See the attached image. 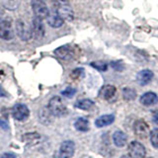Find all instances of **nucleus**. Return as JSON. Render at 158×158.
I'll return each instance as SVG.
<instances>
[{
	"instance_id": "obj_28",
	"label": "nucleus",
	"mask_w": 158,
	"mask_h": 158,
	"mask_svg": "<svg viewBox=\"0 0 158 158\" xmlns=\"http://www.w3.org/2000/svg\"><path fill=\"white\" fill-rule=\"evenodd\" d=\"M153 122H154L156 125H158V110H156L153 113Z\"/></svg>"
},
{
	"instance_id": "obj_9",
	"label": "nucleus",
	"mask_w": 158,
	"mask_h": 158,
	"mask_svg": "<svg viewBox=\"0 0 158 158\" xmlns=\"http://www.w3.org/2000/svg\"><path fill=\"white\" fill-rule=\"evenodd\" d=\"M14 38V32L11 23L6 20L0 21V39L5 41H10Z\"/></svg>"
},
{
	"instance_id": "obj_10",
	"label": "nucleus",
	"mask_w": 158,
	"mask_h": 158,
	"mask_svg": "<svg viewBox=\"0 0 158 158\" xmlns=\"http://www.w3.org/2000/svg\"><path fill=\"white\" fill-rule=\"evenodd\" d=\"M32 33H33V37H35L37 40H40L44 37V27L43 24V20L35 17L33 19V23H32Z\"/></svg>"
},
{
	"instance_id": "obj_24",
	"label": "nucleus",
	"mask_w": 158,
	"mask_h": 158,
	"mask_svg": "<svg viewBox=\"0 0 158 158\" xmlns=\"http://www.w3.org/2000/svg\"><path fill=\"white\" fill-rule=\"evenodd\" d=\"M75 93H76V89H74L72 87H67L65 90H63L61 92L62 95L67 98H72L74 95H75Z\"/></svg>"
},
{
	"instance_id": "obj_27",
	"label": "nucleus",
	"mask_w": 158,
	"mask_h": 158,
	"mask_svg": "<svg viewBox=\"0 0 158 158\" xmlns=\"http://www.w3.org/2000/svg\"><path fill=\"white\" fill-rule=\"evenodd\" d=\"M1 158H17L16 154H14L12 152H8V153H4L1 156Z\"/></svg>"
},
{
	"instance_id": "obj_31",
	"label": "nucleus",
	"mask_w": 158,
	"mask_h": 158,
	"mask_svg": "<svg viewBox=\"0 0 158 158\" xmlns=\"http://www.w3.org/2000/svg\"><path fill=\"white\" fill-rule=\"evenodd\" d=\"M121 158H131V155H130V154H126V155H123Z\"/></svg>"
},
{
	"instance_id": "obj_23",
	"label": "nucleus",
	"mask_w": 158,
	"mask_h": 158,
	"mask_svg": "<svg viewBox=\"0 0 158 158\" xmlns=\"http://www.w3.org/2000/svg\"><path fill=\"white\" fill-rule=\"evenodd\" d=\"M149 136H150V142L152 146L158 148V128L152 130L149 133Z\"/></svg>"
},
{
	"instance_id": "obj_22",
	"label": "nucleus",
	"mask_w": 158,
	"mask_h": 158,
	"mask_svg": "<svg viewBox=\"0 0 158 158\" xmlns=\"http://www.w3.org/2000/svg\"><path fill=\"white\" fill-rule=\"evenodd\" d=\"M20 0H4V6L8 10H15L19 7Z\"/></svg>"
},
{
	"instance_id": "obj_8",
	"label": "nucleus",
	"mask_w": 158,
	"mask_h": 158,
	"mask_svg": "<svg viewBox=\"0 0 158 158\" xmlns=\"http://www.w3.org/2000/svg\"><path fill=\"white\" fill-rule=\"evenodd\" d=\"M133 131L136 136L145 138L149 135V126L143 120H137L133 123Z\"/></svg>"
},
{
	"instance_id": "obj_3",
	"label": "nucleus",
	"mask_w": 158,
	"mask_h": 158,
	"mask_svg": "<svg viewBox=\"0 0 158 158\" xmlns=\"http://www.w3.org/2000/svg\"><path fill=\"white\" fill-rule=\"evenodd\" d=\"M32 9L35 14V17L40 19H47L49 10L44 0H32Z\"/></svg>"
},
{
	"instance_id": "obj_21",
	"label": "nucleus",
	"mask_w": 158,
	"mask_h": 158,
	"mask_svg": "<svg viewBox=\"0 0 158 158\" xmlns=\"http://www.w3.org/2000/svg\"><path fill=\"white\" fill-rule=\"evenodd\" d=\"M91 66H93L94 68H96L97 70L106 71L108 69V63L105 62V61H103V60H97V61L91 62Z\"/></svg>"
},
{
	"instance_id": "obj_14",
	"label": "nucleus",
	"mask_w": 158,
	"mask_h": 158,
	"mask_svg": "<svg viewBox=\"0 0 158 158\" xmlns=\"http://www.w3.org/2000/svg\"><path fill=\"white\" fill-rule=\"evenodd\" d=\"M113 142L118 147H123L127 142V135L122 131H116L113 135Z\"/></svg>"
},
{
	"instance_id": "obj_18",
	"label": "nucleus",
	"mask_w": 158,
	"mask_h": 158,
	"mask_svg": "<svg viewBox=\"0 0 158 158\" xmlns=\"http://www.w3.org/2000/svg\"><path fill=\"white\" fill-rule=\"evenodd\" d=\"M74 127L77 131L85 132L89 131V121L85 118H79L76 120V122L74 123Z\"/></svg>"
},
{
	"instance_id": "obj_15",
	"label": "nucleus",
	"mask_w": 158,
	"mask_h": 158,
	"mask_svg": "<svg viewBox=\"0 0 158 158\" xmlns=\"http://www.w3.org/2000/svg\"><path fill=\"white\" fill-rule=\"evenodd\" d=\"M117 92V88L113 85H105L101 88L100 92H99V96L103 98L104 100H111V99L115 96Z\"/></svg>"
},
{
	"instance_id": "obj_16",
	"label": "nucleus",
	"mask_w": 158,
	"mask_h": 158,
	"mask_svg": "<svg viewBox=\"0 0 158 158\" xmlns=\"http://www.w3.org/2000/svg\"><path fill=\"white\" fill-rule=\"evenodd\" d=\"M48 23L51 27L52 28H59L63 25L64 20L59 16V15L54 11V12H49L48 16Z\"/></svg>"
},
{
	"instance_id": "obj_19",
	"label": "nucleus",
	"mask_w": 158,
	"mask_h": 158,
	"mask_svg": "<svg viewBox=\"0 0 158 158\" xmlns=\"http://www.w3.org/2000/svg\"><path fill=\"white\" fill-rule=\"evenodd\" d=\"M94 106V102L90 99H82V100H79L75 103V107L80 109V110L84 111H89L91 110Z\"/></svg>"
},
{
	"instance_id": "obj_4",
	"label": "nucleus",
	"mask_w": 158,
	"mask_h": 158,
	"mask_svg": "<svg viewBox=\"0 0 158 158\" xmlns=\"http://www.w3.org/2000/svg\"><path fill=\"white\" fill-rule=\"evenodd\" d=\"M16 32L18 37L22 40V41H29L30 39H32L33 33L32 28L25 23L23 20L19 19L16 21Z\"/></svg>"
},
{
	"instance_id": "obj_29",
	"label": "nucleus",
	"mask_w": 158,
	"mask_h": 158,
	"mask_svg": "<svg viewBox=\"0 0 158 158\" xmlns=\"http://www.w3.org/2000/svg\"><path fill=\"white\" fill-rule=\"evenodd\" d=\"M0 126H1V127H3L4 130H8V123L6 122H4V121H1L0 120Z\"/></svg>"
},
{
	"instance_id": "obj_30",
	"label": "nucleus",
	"mask_w": 158,
	"mask_h": 158,
	"mask_svg": "<svg viewBox=\"0 0 158 158\" xmlns=\"http://www.w3.org/2000/svg\"><path fill=\"white\" fill-rule=\"evenodd\" d=\"M6 96H7V93L5 92L4 89L0 87V97H6Z\"/></svg>"
},
{
	"instance_id": "obj_11",
	"label": "nucleus",
	"mask_w": 158,
	"mask_h": 158,
	"mask_svg": "<svg viewBox=\"0 0 158 158\" xmlns=\"http://www.w3.org/2000/svg\"><path fill=\"white\" fill-rule=\"evenodd\" d=\"M54 54L59 58L64 59V60H68V59H71L73 57L74 51L70 46L65 44V46H61L57 48L56 51H54Z\"/></svg>"
},
{
	"instance_id": "obj_17",
	"label": "nucleus",
	"mask_w": 158,
	"mask_h": 158,
	"mask_svg": "<svg viewBox=\"0 0 158 158\" xmlns=\"http://www.w3.org/2000/svg\"><path fill=\"white\" fill-rule=\"evenodd\" d=\"M114 122H115V116L112 115V114L103 115L101 117H99L95 121V126L97 127H104L112 125Z\"/></svg>"
},
{
	"instance_id": "obj_5",
	"label": "nucleus",
	"mask_w": 158,
	"mask_h": 158,
	"mask_svg": "<svg viewBox=\"0 0 158 158\" xmlns=\"http://www.w3.org/2000/svg\"><path fill=\"white\" fill-rule=\"evenodd\" d=\"M75 151V143L72 140H65L61 143L56 158H71Z\"/></svg>"
},
{
	"instance_id": "obj_1",
	"label": "nucleus",
	"mask_w": 158,
	"mask_h": 158,
	"mask_svg": "<svg viewBox=\"0 0 158 158\" xmlns=\"http://www.w3.org/2000/svg\"><path fill=\"white\" fill-rule=\"evenodd\" d=\"M48 109L54 117H63L67 114L66 105L62 101V99L58 96H54L49 100Z\"/></svg>"
},
{
	"instance_id": "obj_7",
	"label": "nucleus",
	"mask_w": 158,
	"mask_h": 158,
	"mask_svg": "<svg viewBox=\"0 0 158 158\" xmlns=\"http://www.w3.org/2000/svg\"><path fill=\"white\" fill-rule=\"evenodd\" d=\"M12 116L15 120L20 122L27 120L30 116L29 108L24 104H17L12 109Z\"/></svg>"
},
{
	"instance_id": "obj_26",
	"label": "nucleus",
	"mask_w": 158,
	"mask_h": 158,
	"mask_svg": "<svg viewBox=\"0 0 158 158\" xmlns=\"http://www.w3.org/2000/svg\"><path fill=\"white\" fill-rule=\"evenodd\" d=\"M84 75V70L83 68H76L75 70H73L72 73H71V76L72 78H78V77H81Z\"/></svg>"
},
{
	"instance_id": "obj_25",
	"label": "nucleus",
	"mask_w": 158,
	"mask_h": 158,
	"mask_svg": "<svg viewBox=\"0 0 158 158\" xmlns=\"http://www.w3.org/2000/svg\"><path fill=\"white\" fill-rule=\"evenodd\" d=\"M111 66L115 69V70L117 71H123V67H125V65H123V63L122 60H116V61H112L111 62Z\"/></svg>"
},
{
	"instance_id": "obj_13",
	"label": "nucleus",
	"mask_w": 158,
	"mask_h": 158,
	"mask_svg": "<svg viewBox=\"0 0 158 158\" xmlns=\"http://www.w3.org/2000/svg\"><path fill=\"white\" fill-rule=\"evenodd\" d=\"M153 78V72L149 69H143V70L139 71L136 75V81L140 84L141 86H145Z\"/></svg>"
},
{
	"instance_id": "obj_20",
	"label": "nucleus",
	"mask_w": 158,
	"mask_h": 158,
	"mask_svg": "<svg viewBox=\"0 0 158 158\" xmlns=\"http://www.w3.org/2000/svg\"><path fill=\"white\" fill-rule=\"evenodd\" d=\"M123 97L127 101H132L136 98V92L135 89L127 87L123 89Z\"/></svg>"
},
{
	"instance_id": "obj_2",
	"label": "nucleus",
	"mask_w": 158,
	"mask_h": 158,
	"mask_svg": "<svg viewBox=\"0 0 158 158\" xmlns=\"http://www.w3.org/2000/svg\"><path fill=\"white\" fill-rule=\"evenodd\" d=\"M53 5H54V11H56L64 21H72L74 18V12L68 2L56 3Z\"/></svg>"
},
{
	"instance_id": "obj_6",
	"label": "nucleus",
	"mask_w": 158,
	"mask_h": 158,
	"mask_svg": "<svg viewBox=\"0 0 158 158\" xmlns=\"http://www.w3.org/2000/svg\"><path fill=\"white\" fill-rule=\"evenodd\" d=\"M128 154L131 158H144L146 155L145 147L136 140L131 141L128 144Z\"/></svg>"
},
{
	"instance_id": "obj_12",
	"label": "nucleus",
	"mask_w": 158,
	"mask_h": 158,
	"mask_svg": "<svg viewBox=\"0 0 158 158\" xmlns=\"http://www.w3.org/2000/svg\"><path fill=\"white\" fill-rule=\"evenodd\" d=\"M140 103L142 104L143 106H153L155 105V104H157L158 102V96L157 94L154 93V92H145L144 94H142L140 99H139Z\"/></svg>"
}]
</instances>
